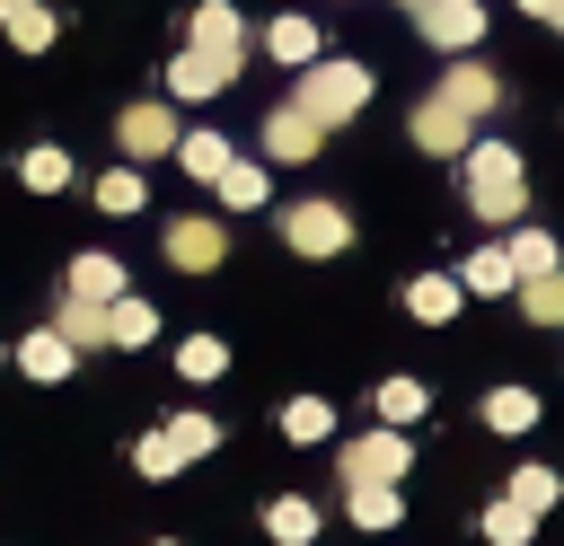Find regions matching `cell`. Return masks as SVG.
<instances>
[{"label":"cell","instance_id":"6da1fadb","mask_svg":"<svg viewBox=\"0 0 564 546\" xmlns=\"http://www.w3.org/2000/svg\"><path fill=\"white\" fill-rule=\"evenodd\" d=\"M458 176H467V211L476 220H529V185H520V150L511 141H467Z\"/></svg>","mask_w":564,"mask_h":546},{"label":"cell","instance_id":"7a4b0ae2","mask_svg":"<svg viewBox=\"0 0 564 546\" xmlns=\"http://www.w3.org/2000/svg\"><path fill=\"white\" fill-rule=\"evenodd\" d=\"M300 106L335 132V123H352L361 106H370V70L361 62H335V53H317L308 70H300Z\"/></svg>","mask_w":564,"mask_h":546},{"label":"cell","instance_id":"3957f363","mask_svg":"<svg viewBox=\"0 0 564 546\" xmlns=\"http://www.w3.org/2000/svg\"><path fill=\"white\" fill-rule=\"evenodd\" d=\"M238 62H247V44H176L167 53V97L203 106V97H220L238 79Z\"/></svg>","mask_w":564,"mask_h":546},{"label":"cell","instance_id":"277c9868","mask_svg":"<svg viewBox=\"0 0 564 546\" xmlns=\"http://www.w3.org/2000/svg\"><path fill=\"white\" fill-rule=\"evenodd\" d=\"M282 247H291V255H308V264H326V255H344V247H352V211H344V203H326V194H308V203H291V211H282Z\"/></svg>","mask_w":564,"mask_h":546},{"label":"cell","instance_id":"5b68a950","mask_svg":"<svg viewBox=\"0 0 564 546\" xmlns=\"http://www.w3.org/2000/svg\"><path fill=\"white\" fill-rule=\"evenodd\" d=\"M405 467H414V449H405L397 423H379V432H361V440L335 449V476L344 484H405Z\"/></svg>","mask_w":564,"mask_h":546},{"label":"cell","instance_id":"8992f818","mask_svg":"<svg viewBox=\"0 0 564 546\" xmlns=\"http://www.w3.org/2000/svg\"><path fill=\"white\" fill-rule=\"evenodd\" d=\"M467 141H476V114L467 106H449L441 88L414 106V150H432V159H467Z\"/></svg>","mask_w":564,"mask_h":546},{"label":"cell","instance_id":"52a82bcc","mask_svg":"<svg viewBox=\"0 0 564 546\" xmlns=\"http://www.w3.org/2000/svg\"><path fill=\"white\" fill-rule=\"evenodd\" d=\"M317 141H326V123H317L300 97L264 114V159H273V167H308V159H317Z\"/></svg>","mask_w":564,"mask_h":546},{"label":"cell","instance_id":"ba28073f","mask_svg":"<svg viewBox=\"0 0 564 546\" xmlns=\"http://www.w3.org/2000/svg\"><path fill=\"white\" fill-rule=\"evenodd\" d=\"M159 255H167L176 273H212V264L229 255V229H220V220H203V211H185V220H167Z\"/></svg>","mask_w":564,"mask_h":546},{"label":"cell","instance_id":"9c48e42d","mask_svg":"<svg viewBox=\"0 0 564 546\" xmlns=\"http://www.w3.org/2000/svg\"><path fill=\"white\" fill-rule=\"evenodd\" d=\"M115 141H123V159L141 167V159H176V141H185V132H176V114H167V106H123V114H115Z\"/></svg>","mask_w":564,"mask_h":546},{"label":"cell","instance_id":"30bf717a","mask_svg":"<svg viewBox=\"0 0 564 546\" xmlns=\"http://www.w3.org/2000/svg\"><path fill=\"white\" fill-rule=\"evenodd\" d=\"M18 370H26L35 387H53V379H70V370H79V343H70V335L44 317L35 335H18Z\"/></svg>","mask_w":564,"mask_h":546},{"label":"cell","instance_id":"8fae6325","mask_svg":"<svg viewBox=\"0 0 564 546\" xmlns=\"http://www.w3.org/2000/svg\"><path fill=\"white\" fill-rule=\"evenodd\" d=\"M414 26H423V44L458 53V44H476V35H485V9H476V0H423V9H414Z\"/></svg>","mask_w":564,"mask_h":546},{"label":"cell","instance_id":"7c38bea8","mask_svg":"<svg viewBox=\"0 0 564 546\" xmlns=\"http://www.w3.org/2000/svg\"><path fill=\"white\" fill-rule=\"evenodd\" d=\"M432 88H441V97H449V106H467V114H476V123H485V114H494V106H502V79H494V70H485V62H467V53H458V62H449V70H441V79H432Z\"/></svg>","mask_w":564,"mask_h":546},{"label":"cell","instance_id":"4fadbf2b","mask_svg":"<svg viewBox=\"0 0 564 546\" xmlns=\"http://www.w3.org/2000/svg\"><path fill=\"white\" fill-rule=\"evenodd\" d=\"M62 291H70V299H123L132 282H123V255H106V247H88V255H70V273H62Z\"/></svg>","mask_w":564,"mask_h":546},{"label":"cell","instance_id":"5bb4252c","mask_svg":"<svg viewBox=\"0 0 564 546\" xmlns=\"http://www.w3.org/2000/svg\"><path fill=\"white\" fill-rule=\"evenodd\" d=\"M458 282H467V299H502V291H520V264H511V247H467Z\"/></svg>","mask_w":564,"mask_h":546},{"label":"cell","instance_id":"9a60e30c","mask_svg":"<svg viewBox=\"0 0 564 546\" xmlns=\"http://www.w3.org/2000/svg\"><path fill=\"white\" fill-rule=\"evenodd\" d=\"M405 308H414L423 326H449V317L467 308V282H458V273H414V282H405Z\"/></svg>","mask_w":564,"mask_h":546},{"label":"cell","instance_id":"2e32d148","mask_svg":"<svg viewBox=\"0 0 564 546\" xmlns=\"http://www.w3.org/2000/svg\"><path fill=\"white\" fill-rule=\"evenodd\" d=\"M370 414H379V423H397V432H414V423L432 414V387L397 370V379H379V387H370Z\"/></svg>","mask_w":564,"mask_h":546},{"label":"cell","instance_id":"e0dca14e","mask_svg":"<svg viewBox=\"0 0 564 546\" xmlns=\"http://www.w3.org/2000/svg\"><path fill=\"white\" fill-rule=\"evenodd\" d=\"M106 343H115V352L159 343V308H150V299H132V291H123V299H106Z\"/></svg>","mask_w":564,"mask_h":546},{"label":"cell","instance_id":"ac0fdd59","mask_svg":"<svg viewBox=\"0 0 564 546\" xmlns=\"http://www.w3.org/2000/svg\"><path fill=\"white\" fill-rule=\"evenodd\" d=\"M344 511H352V528L388 537V528L405 520V493H397V484H344Z\"/></svg>","mask_w":564,"mask_h":546},{"label":"cell","instance_id":"d6986e66","mask_svg":"<svg viewBox=\"0 0 564 546\" xmlns=\"http://www.w3.org/2000/svg\"><path fill=\"white\" fill-rule=\"evenodd\" d=\"M264 537L273 546H317V502L308 493H273L264 502Z\"/></svg>","mask_w":564,"mask_h":546},{"label":"cell","instance_id":"ffe728a7","mask_svg":"<svg viewBox=\"0 0 564 546\" xmlns=\"http://www.w3.org/2000/svg\"><path fill=\"white\" fill-rule=\"evenodd\" d=\"M0 35H9L18 53H44L62 26H53V9H44V0H0Z\"/></svg>","mask_w":564,"mask_h":546},{"label":"cell","instance_id":"44dd1931","mask_svg":"<svg viewBox=\"0 0 564 546\" xmlns=\"http://www.w3.org/2000/svg\"><path fill=\"white\" fill-rule=\"evenodd\" d=\"M229 159H238V150H229L220 132H185V141H176V167H185L194 185H220V176H229Z\"/></svg>","mask_w":564,"mask_h":546},{"label":"cell","instance_id":"7402d4cb","mask_svg":"<svg viewBox=\"0 0 564 546\" xmlns=\"http://www.w3.org/2000/svg\"><path fill=\"white\" fill-rule=\"evenodd\" d=\"M212 194H220V211H264V203H273V176H264L256 159H229V176H220Z\"/></svg>","mask_w":564,"mask_h":546},{"label":"cell","instance_id":"603a6c76","mask_svg":"<svg viewBox=\"0 0 564 546\" xmlns=\"http://www.w3.org/2000/svg\"><path fill=\"white\" fill-rule=\"evenodd\" d=\"M485 432H502V440L538 432V387H494L485 396Z\"/></svg>","mask_w":564,"mask_h":546},{"label":"cell","instance_id":"cb8c5ba5","mask_svg":"<svg viewBox=\"0 0 564 546\" xmlns=\"http://www.w3.org/2000/svg\"><path fill=\"white\" fill-rule=\"evenodd\" d=\"M317 44H326V35H317L308 18H273V26H264V53H273V62H291V70H308V62H317Z\"/></svg>","mask_w":564,"mask_h":546},{"label":"cell","instance_id":"d4e9b609","mask_svg":"<svg viewBox=\"0 0 564 546\" xmlns=\"http://www.w3.org/2000/svg\"><path fill=\"white\" fill-rule=\"evenodd\" d=\"M18 185H26V194H62V185H70V150H62V141H35V150L18 159Z\"/></svg>","mask_w":564,"mask_h":546},{"label":"cell","instance_id":"484cf974","mask_svg":"<svg viewBox=\"0 0 564 546\" xmlns=\"http://www.w3.org/2000/svg\"><path fill=\"white\" fill-rule=\"evenodd\" d=\"M53 326H62V335H70L79 352H106V299H70V291H62Z\"/></svg>","mask_w":564,"mask_h":546},{"label":"cell","instance_id":"4316f807","mask_svg":"<svg viewBox=\"0 0 564 546\" xmlns=\"http://www.w3.org/2000/svg\"><path fill=\"white\" fill-rule=\"evenodd\" d=\"M220 370H229V343H220V335H185V343H176V379H185V387H212Z\"/></svg>","mask_w":564,"mask_h":546},{"label":"cell","instance_id":"83f0119b","mask_svg":"<svg viewBox=\"0 0 564 546\" xmlns=\"http://www.w3.org/2000/svg\"><path fill=\"white\" fill-rule=\"evenodd\" d=\"M282 440H300V449L335 440V405H326V396H291V405H282Z\"/></svg>","mask_w":564,"mask_h":546},{"label":"cell","instance_id":"f1b7e54d","mask_svg":"<svg viewBox=\"0 0 564 546\" xmlns=\"http://www.w3.org/2000/svg\"><path fill=\"white\" fill-rule=\"evenodd\" d=\"M159 432H167V440H176V458H185V467H194V458H212V449H220V423H212V414H203V405H185V414H167V423H159Z\"/></svg>","mask_w":564,"mask_h":546},{"label":"cell","instance_id":"f546056e","mask_svg":"<svg viewBox=\"0 0 564 546\" xmlns=\"http://www.w3.org/2000/svg\"><path fill=\"white\" fill-rule=\"evenodd\" d=\"M502 493H511V502H520V511H538V520H546V511H555V502H564V476H555V467H538V458H529V467H511V484H502Z\"/></svg>","mask_w":564,"mask_h":546},{"label":"cell","instance_id":"4dcf8cb0","mask_svg":"<svg viewBox=\"0 0 564 546\" xmlns=\"http://www.w3.org/2000/svg\"><path fill=\"white\" fill-rule=\"evenodd\" d=\"M185 44H247V18H238L229 0H203V9L185 18Z\"/></svg>","mask_w":564,"mask_h":546},{"label":"cell","instance_id":"1f68e13d","mask_svg":"<svg viewBox=\"0 0 564 546\" xmlns=\"http://www.w3.org/2000/svg\"><path fill=\"white\" fill-rule=\"evenodd\" d=\"M502 247H511V264H520V282H529V273H555V264H564V247H555L546 229H529V220H511V238H502Z\"/></svg>","mask_w":564,"mask_h":546},{"label":"cell","instance_id":"d6a6232c","mask_svg":"<svg viewBox=\"0 0 564 546\" xmlns=\"http://www.w3.org/2000/svg\"><path fill=\"white\" fill-rule=\"evenodd\" d=\"M520 317H529V326H564V264L520 282Z\"/></svg>","mask_w":564,"mask_h":546},{"label":"cell","instance_id":"836d02e7","mask_svg":"<svg viewBox=\"0 0 564 546\" xmlns=\"http://www.w3.org/2000/svg\"><path fill=\"white\" fill-rule=\"evenodd\" d=\"M150 203V185H141V167H106L97 176V211H115V220H132Z\"/></svg>","mask_w":564,"mask_h":546},{"label":"cell","instance_id":"e575fe53","mask_svg":"<svg viewBox=\"0 0 564 546\" xmlns=\"http://www.w3.org/2000/svg\"><path fill=\"white\" fill-rule=\"evenodd\" d=\"M529 537H538V511H520L511 493L485 502V546H529Z\"/></svg>","mask_w":564,"mask_h":546},{"label":"cell","instance_id":"d590c367","mask_svg":"<svg viewBox=\"0 0 564 546\" xmlns=\"http://www.w3.org/2000/svg\"><path fill=\"white\" fill-rule=\"evenodd\" d=\"M132 467H141V476H150V484H167V476H176V467H185V458H176V440H167V432H150V440H141V449H132Z\"/></svg>","mask_w":564,"mask_h":546},{"label":"cell","instance_id":"8d00e7d4","mask_svg":"<svg viewBox=\"0 0 564 546\" xmlns=\"http://www.w3.org/2000/svg\"><path fill=\"white\" fill-rule=\"evenodd\" d=\"M529 18H546V26H564V0H520Z\"/></svg>","mask_w":564,"mask_h":546},{"label":"cell","instance_id":"74e56055","mask_svg":"<svg viewBox=\"0 0 564 546\" xmlns=\"http://www.w3.org/2000/svg\"><path fill=\"white\" fill-rule=\"evenodd\" d=\"M150 546H176V537H150Z\"/></svg>","mask_w":564,"mask_h":546},{"label":"cell","instance_id":"f35d334b","mask_svg":"<svg viewBox=\"0 0 564 546\" xmlns=\"http://www.w3.org/2000/svg\"><path fill=\"white\" fill-rule=\"evenodd\" d=\"M405 9H423V0H405Z\"/></svg>","mask_w":564,"mask_h":546}]
</instances>
